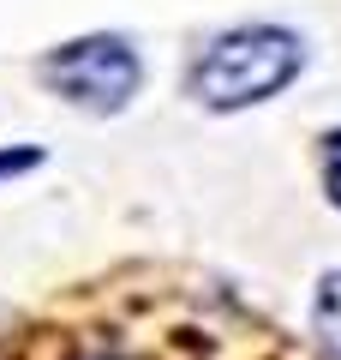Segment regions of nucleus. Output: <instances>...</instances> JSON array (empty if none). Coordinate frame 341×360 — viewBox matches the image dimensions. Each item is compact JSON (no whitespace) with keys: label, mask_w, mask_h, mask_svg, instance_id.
Instances as JSON below:
<instances>
[{"label":"nucleus","mask_w":341,"mask_h":360,"mask_svg":"<svg viewBox=\"0 0 341 360\" xmlns=\"http://www.w3.org/2000/svg\"><path fill=\"white\" fill-rule=\"evenodd\" d=\"M312 336L329 360H341V270H329L312 300Z\"/></svg>","instance_id":"3"},{"label":"nucleus","mask_w":341,"mask_h":360,"mask_svg":"<svg viewBox=\"0 0 341 360\" xmlns=\"http://www.w3.org/2000/svg\"><path fill=\"white\" fill-rule=\"evenodd\" d=\"M323 186H329V198L341 205V132L323 139Z\"/></svg>","instance_id":"4"},{"label":"nucleus","mask_w":341,"mask_h":360,"mask_svg":"<svg viewBox=\"0 0 341 360\" xmlns=\"http://www.w3.org/2000/svg\"><path fill=\"white\" fill-rule=\"evenodd\" d=\"M300 60H305V49H300L293 30L240 25V30L215 37L198 54V66H192V96L203 108H252L264 96H276L300 72Z\"/></svg>","instance_id":"1"},{"label":"nucleus","mask_w":341,"mask_h":360,"mask_svg":"<svg viewBox=\"0 0 341 360\" xmlns=\"http://www.w3.org/2000/svg\"><path fill=\"white\" fill-rule=\"evenodd\" d=\"M30 162H42V150H6L0 156V174H18V168H30Z\"/></svg>","instance_id":"5"},{"label":"nucleus","mask_w":341,"mask_h":360,"mask_svg":"<svg viewBox=\"0 0 341 360\" xmlns=\"http://www.w3.org/2000/svg\"><path fill=\"white\" fill-rule=\"evenodd\" d=\"M138 54L126 49L120 37H84V42H66L42 60V84L66 103L90 108V115H114V108L132 103L138 90Z\"/></svg>","instance_id":"2"}]
</instances>
